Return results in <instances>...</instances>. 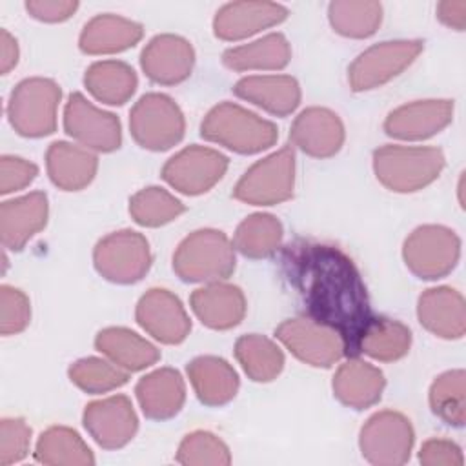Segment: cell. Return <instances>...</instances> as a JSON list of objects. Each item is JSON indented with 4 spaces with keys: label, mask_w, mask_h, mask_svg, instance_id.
<instances>
[{
    "label": "cell",
    "mask_w": 466,
    "mask_h": 466,
    "mask_svg": "<svg viewBox=\"0 0 466 466\" xmlns=\"http://www.w3.org/2000/svg\"><path fill=\"white\" fill-rule=\"evenodd\" d=\"M420 40H390L362 51L348 69L353 91H370L390 82L410 67L422 51Z\"/></svg>",
    "instance_id": "8fae6325"
},
{
    "label": "cell",
    "mask_w": 466,
    "mask_h": 466,
    "mask_svg": "<svg viewBox=\"0 0 466 466\" xmlns=\"http://www.w3.org/2000/svg\"><path fill=\"white\" fill-rule=\"evenodd\" d=\"M328 18L339 35L350 38H368L382 22V5L379 2L364 0L331 2L328 7Z\"/></svg>",
    "instance_id": "8d00e7d4"
},
{
    "label": "cell",
    "mask_w": 466,
    "mask_h": 466,
    "mask_svg": "<svg viewBox=\"0 0 466 466\" xmlns=\"http://www.w3.org/2000/svg\"><path fill=\"white\" fill-rule=\"evenodd\" d=\"M233 93L275 116H286L300 104L299 82L289 75H249L235 84Z\"/></svg>",
    "instance_id": "cb8c5ba5"
},
{
    "label": "cell",
    "mask_w": 466,
    "mask_h": 466,
    "mask_svg": "<svg viewBox=\"0 0 466 466\" xmlns=\"http://www.w3.org/2000/svg\"><path fill=\"white\" fill-rule=\"evenodd\" d=\"M200 135L209 142L242 155L260 153L271 147L279 138V131L273 122L233 102L215 106L204 116Z\"/></svg>",
    "instance_id": "7a4b0ae2"
},
{
    "label": "cell",
    "mask_w": 466,
    "mask_h": 466,
    "mask_svg": "<svg viewBox=\"0 0 466 466\" xmlns=\"http://www.w3.org/2000/svg\"><path fill=\"white\" fill-rule=\"evenodd\" d=\"M333 393L348 408L366 410L380 400L386 386L382 371L357 357L339 366L333 377Z\"/></svg>",
    "instance_id": "484cf974"
},
{
    "label": "cell",
    "mask_w": 466,
    "mask_h": 466,
    "mask_svg": "<svg viewBox=\"0 0 466 466\" xmlns=\"http://www.w3.org/2000/svg\"><path fill=\"white\" fill-rule=\"evenodd\" d=\"M31 319L29 299L13 286L0 288V331L2 335H16L24 331Z\"/></svg>",
    "instance_id": "b9f144b4"
},
{
    "label": "cell",
    "mask_w": 466,
    "mask_h": 466,
    "mask_svg": "<svg viewBox=\"0 0 466 466\" xmlns=\"http://www.w3.org/2000/svg\"><path fill=\"white\" fill-rule=\"evenodd\" d=\"M289 58V42L280 33H269L255 42L229 47L222 55L224 66L233 71H277L286 67Z\"/></svg>",
    "instance_id": "4dcf8cb0"
},
{
    "label": "cell",
    "mask_w": 466,
    "mask_h": 466,
    "mask_svg": "<svg viewBox=\"0 0 466 466\" xmlns=\"http://www.w3.org/2000/svg\"><path fill=\"white\" fill-rule=\"evenodd\" d=\"M419 322L441 339H461L466 331L462 295L448 286L426 289L417 302Z\"/></svg>",
    "instance_id": "603a6c76"
},
{
    "label": "cell",
    "mask_w": 466,
    "mask_h": 466,
    "mask_svg": "<svg viewBox=\"0 0 466 466\" xmlns=\"http://www.w3.org/2000/svg\"><path fill=\"white\" fill-rule=\"evenodd\" d=\"M129 129L140 147L166 151L182 140L186 122L180 107L171 96L147 93L133 106L129 113Z\"/></svg>",
    "instance_id": "8992f818"
},
{
    "label": "cell",
    "mask_w": 466,
    "mask_h": 466,
    "mask_svg": "<svg viewBox=\"0 0 466 466\" xmlns=\"http://www.w3.org/2000/svg\"><path fill=\"white\" fill-rule=\"evenodd\" d=\"M137 75L131 66L120 60H100L87 67L84 86L102 104L122 106L137 89Z\"/></svg>",
    "instance_id": "1f68e13d"
},
{
    "label": "cell",
    "mask_w": 466,
    "mask_h": 466,
    "mask_svg": "<svg viewBox=\"0 0 466 466\" xmlns=\"http://www.w3.org/2000/svg\"><path fill=\"white\" fill-rule=\"evenodd\" d=\"M96 271L111 282H138L151 268V251L144 235L133 229L115 231L98 240L93 251Z\"/></svg>",
    "instance_id": "30bf717a"
},
{
    "label": "cell",
    "mask_w": 466,
    "mask_h": 466,
    "mask_svg": "<svg viewBox=\"0 0 466 466\" xmlns=\"http://www.w3.org/2000/svg\"><path fill=\"white\" fill-rule=\"evenodd\" d=\"M235 357L255 382H269L284 368L282 350L264 335H244L235 342Z\"/></svg>",
    "instance_id": "e575fe53"
},
{
    "label": "cell",
    "mask_w": 466,
    "mask_h": 466,
    "mask_svg": "<svg viewBox=\"0 0 466 466\" xmlns=\"http://www.w3.org/2000/svg\"><path fill=\"white\" fill-rule=\"evenodd\" d=\"M64 129L80 146L109 153L120 147V120L96 106L82 93H73L64 107Z\"/></svg>",
    "instance_id": "5bb4252c"
},
{
    "label": "cell",
    "mask_w": 466,
    "mask_h": 466,
    "mask_svg": "<svg viewBox=\"0 0 466 466\" xmlns=\"http://www.w3.org/2000/svg\"><path fill=\"white\" fill-rule=\"evenodd\" d=\"M289 138L302 153L315 158H329L344 144V126L331 109L308 107L295 118Z\"/></svg>",
    "instance_id": "d6986e66"
},
{
    "label": "cell",
    "mask_w": 466,
    "mask_h": 466,
    "mask_svg": "<svg viewBox=\"0 0 466 466\" xmlns=\"http://www.w3.org/2000/svg\"><path fill=\"white\" fill-rule=\"evenodd\" d=\"M189 382L206 406L228 404L238 390V375L229 362L220 357L202 355L187 364Z\"/></svg>",
    "instance_id": "f1b7e54d"
},
{
    "label": "cell",
    "mask_w": 466,
    "mask_h": 466,
    "mask_svg": "<svg viewBox=\"0 0 466 466\" xmlns=\"http://www.w3.org/2000/svg\"><path fill=\"white\" fill-rule=\"evenodd\" d=\"M135 393L147 419L166 420L182 410L186 384L177 370L158 368L137 382Z\"/></svg>",
    "instance_id": "d4e9b609"
},
{
    "label": "cell",
    "mask_w": 466,
    "mask_h": 466,
    "mask_svg": "<svg viewBox=\"0 0 466 466\" xmlns=\"http://www.w3.org/2000/svg\"><path fill=\"white\" fill-rule=\"evenodd\" d=\"M95 348L126 371H140L160 359V351L138 333L127 328H106L98 331Z\"/></svg>",
    "instance_id": "f546056e"
},
{
    "label": "cell",
    "mask_w": 466,
    "mask_h": 466,
    "mask_svg": "<svg viewBox=\"0 0 466 466\" xmlns=\"http://www.w3.org/2000/svg\"><path fill=\"white\" fill-rule=\"evenodd\" d=\"M411 346V331L399 320L373 317L362 333L359 350L380 362L402 359Z\"/></svg>",
    "instance_id": "d6a6232c"
},
{
    "label": "cell",
    "mask_w": 466,
    "mask_h": 466,
    "mask_svg": "<svg viewBox=\"0 0 466 466\" xmlns=\"http://www.w3.org/2000/svg\"><path fill=\"white\" fill-rule=\"evenodd\" d=\"M35 457L44 464L89 466L95 457L82 437L67 426H51L36 441Z\"/></svg>",
    "instance_id": "836d02e7"
},
{
    "label": "cell",
    "mask_w": 466,
    "mask_h": 466,
    "mask_svg": "<svg viewBox=\"0 0 466 466\" xmlns=\"http://www.w3.org/2000/svg\"><path fill=\"white\" fill-rule=\"evenodd\" d=\"M31 428L20 417H5L0 424V464L9 466L22 461L29 451Z\"/></svg>",
    "instance_id": "7bdbcfd3"
},
{
    "label": "cell",
    "mask_w": 466,
    "mask_h": 466,
    "mask_svg": "<svg viewBox=\"0 0 466 466\" xmlns=\"http://www.w3.org/2000/svg\"><path fill=\"white\" fill-rule=\"evenodd\" d=\"M295 187V153L289 146L255 162L237 182L233 197L251 206L288 200Z\"/></svg>",
    "instance_id": "ba28073f"
},
{
    "label": "cell",
    "mask_w": 466,
    "mask_h": 466,
    "mask_svg": "<svg viewBox=\"0 0 466 466\" xmlns=\"http://www.w3.org/2000/svg\"><path fill=\"white\" fill-rule=\"evenodd\" d=\"M184 213V204L158 186H149L137 191L129 198L131 218L146 228L164 226Z\"/></svg>",
    "instance_id": "74e56055"
},
{
    "label": "cell",
    "mask_w": 466,
    "mask_h": 466,
    "mask_svg": "<svg viewBox=\"0 0 466 466\" xmlns=\"http://www.w3.org/2000/svg\"><path fill=\"white\" fill-rule=\"evenodd\" d=\"M18 62V44L7 33V29L0 31V71L7 75Z\"/></svg>",
    "instance_id": "c3c4849f"
},
{
    "label": "cell",
    "mask_w": 466,
    "mask_h": 466,
    "mask_svg": "<svg viewBox=\"0 0 466 466\" xmlns=\"http://www.w3.org/2000/svg\"><path fill=\"white\" fill-rule=\"evenodd\" d=\"M402 257L413 275L424 280H437L457 266L461 238L446 226H419L404 240Z\"/></svg>",
    "instance_id": "52a82bcc"
},
{
    "label": "cell",
    "mask_w": 466,
    "mask_h": 466,
    "mask_svg": "<svg viewBox=\"0 0 466 466\" xmlns=\"http://www.w3.org/2000/svg\"><path fill=\"white\" fill-rule=\"evenodd\" d=\"M195 317L211 329H231L246 315V299L240 288L226 282H209L191 293Z\"/></svg>",
    "instance_id": "7402d4cb"
},
{
    "label": "cell",
    "mask_w": 466,
    "mask_h": 466,
    "mask_svg": "<svg viewBox=\"0 0 466 466\" xmlns=\"http://www.w3.org/2000/svg\"><path fill=\"white\" fill-rule=\"evenodd\" d=\"M193 64L195 51L178 35H157L140 55V66L146 76L162 86L184 82L191 75Z\"/></svg>",
    "instance_id": "ac0fdd59"
},
{
    "label": "cell",
    "mask_w": 466,
    "mask_h": 466,
    "mask_svg": "<svg viewBox=\"0 0 466 466\" xmlns=\"http://www.w3.org/2000/svg\"><path fill=\"white\" fill-rule=\"evenodd\" d=\"M38 175V167L20 157L4 155L0 160V193L7 195L29 186Z\"/></svg>",
    "instance_id": "ee69618b"
},
{
    "label": "cell",
    "mask_w": 466,
    "mask_h": 466,
    "mask_svg": "<svg viewBox=\"0 0 466 466\" xmlns=\"http://www.w3.org/2000/svg\"><path fill=\"white\" fill-rule=\"evenodd\" d=\"M282 264L308 317L335 329L346 355L357 357L362 333L375 315L353 260L331 244L295 240L284 249Z\"/></svg>",
    "instance_id": "6da1fadb"
},
{
    "label": "cell",
    "mask_w": 466,
    "mask_h": 466,
    "mask_svg": "<svg viewBox=\"0 0 466 466\" xmlns=\"http://www.w3.org/2000/svg\"><path fill=\"white\" fill-rule=\"evenodd\" d=\"M419 461L424 466H462L464 457L461 448L448 439H430L419 451Z\"/></svg>",
    "instance_id": "f6af8a7d"
},
{
    "label": "cell",
    "mask_w": 466,
    "mask_h": 466,
    "mask_svg": "<svg viewBox=\"0 0 466 466\" xmlns=\"http://www.w3.org/2000/svg\"><path fill=\"white\" fill-rule=\"evenodd\" d=\"M46 167L51 182L64 191L84 189L96 175V155L69 142H53L46 153Z\"/></svg>",
    "instance_id": "4316f807"
},
{
    "label": "cell",
    "mask_w": 466,
    "mask_h": 466,
    "mask_svg": "<svg viewBox=\"0 0 466 466\" xmlns=\"http://www.w3.org/2000/svg\"><path fill=\"white\" fill-rule=\"evenodd\" d=\"M275 337L299 360L309 366L329 368L346 355L340 335L309 317L284 320L275 329Z\"/></svg>",
    "instance_id": "7c38bea8"
},
{
    "label": "cell",
    "mask_w": 466,
    "mask_h": 466,
    "mask_svg": "<svg viewBox=\"0 0 466 466\" xmlns=\"http://www.w3.org/2000/svg\"><path fill=\"white\" fill-rule=\"evenodd\" d=\"M226 169L228 158L220 151L193 144L164 164L162 178L184 195H202L224 177Z\"/></svg>",
    "instance_id": "4fadbf2b"
},
{
    "label": "cell",
    "mask_w": 466,
    "mask_h": 466,
    "mask_svg": "<svg viewBox=\"0 0 466 466\" xmlns=\"http://www.w3.org/2000/svg\"><path fill=\"white\" fill-rule=\"evenodd\" d=\"M137 322L164 344H180L191 329V320L177 295L164 288L146 291L137 302Z\"/></svg>",
    "instance_id": "2e32d148"
},
{
    "label": "cell",
    "mask_w": 466,
    "mask_h": 466,
    "mask_svg": "<svg viewBox=\"0 0 466 466\" xmlns=\"http://www.w3.org/2000/svg\"><path fill=\"white\" fill-rule=\"evenodd\" d=\"M82 422L93 441L106 450L126 446L138 430L137 413L126 395H111L89 402L84 410Z\"/></svg>",
    "instance_id": "9a60e30c"
},
{
    "label": "cell",
    "mask_w": 466,
    "mask_h": 466,
    "mask_svg": "<svg viewBox=\"0 0 466 466\" xmlns=\"http://www.w3.org/2000/svg\"><path fill=\"white\" fill-rule=\"evenodd\" d=\"M444 153L430 146H382L373 153L377 180L395 193H413L439 178Z\"/></svg>",
    "instance_id": "3957f363"
},
{
    "label": "cell",
    "mask_w": 466,
    "mask_h": 466,
    "mask_svg": "<svg viewBox=\"0 0 466 466\" xmlns=\"http://www.w3.org/2000/svg\"><path fill=\"white\" fill-rule=\"evenodd\" d=\"M62 91L51 78L33 76L22 80L7 102L13 129L29 138L51 135L56 129V109Z\"/></svg>",
    "instance_id": "5b68a950"
},
{
    "label": "cell",
    "mask_w": 466,
    "mask_h": 466,
    "mask_svg": "<svg viewBox=\"0 0 466 466\" xmlns=\"http://www.w3.org/2000/svg\"><path fill=\"white\" fill-rule=\"evenodd\" d=\"M413 442L415 433L411 422L393 410L371 415L359 435L362 457L377 466H399L408 462Z\"/></svg>",
    "instance_id": "9c48e42d"
},
{
    "label": "cell",
    "mask_w": 466,
    "mask_h": 466,
    "mask_svg": "<svg viewBox=\"0 0 466 466\" xmlns=\"http://www.w3.org/2000/svg\"><path fill=\"white\" fill-rule=\"evenodd\" d=\"M288 9L275 2H231L222 5L213 20L220 40H242L286 20Z\"/></svg>",
    "instance_id": "ffe728a7"
},
{
    "label": "cell",
    "mask_w": 466,
    "mask_h": 466,
    "mask_svg": "<svg viewBox=\"0 0 466 466\" xmlns=\"http://www.w3.org/2000/svg\"><path fill=\"white\" fill-rule=\"evenodd\" d=\"M177 461L186 466H226L231 462L228 446L209 431L187 433L177 451Z\"/></svg>",
    "instance_id": "60d3db41"
},
{
    "label": "cell",
    "mask_w": 466,
    "mask_h": 466,
    "mask_svg": "<svg viewBox=\"0 0 466 466\" xmlns=\"http://www.w3.org/2000/svg\"><path fill=\"white\" fill-rule=\"evenodd\" d=\"M27 13L40 22H64L76 9L78 2L71 0H29L25 2Z\"/></svg>",
    "instance_id": "bcb514c9"
},
{
    "label": "cell",
    "mask_w": 466,
    "mask_h": 466,
    "mask_svg": "<svg viewBox=\"0 0 466 466\" xmlns=\"http://www.w3.org/2000/svg\"><path fill=\"white\" fill-rule=\"evenodd\" d=\"M142 35L138 22L118 15H98L84 25L78 47L86 55H113L138 44Z\"/></svg>",
    "instance_id": "83f0119b"
},
{
    "label": "cell",
    "mask_w": 466,
    "mask_h": 466,
    "mask_svg": "<svg viewBox=\"0 0 466 466\" xmlns=\"http://www.w3.org/2000/svg\"><path fill=\"white\" fill-rule=\"evenodd\" d=\"M437 16L439 20L455 29L464 31L466 27V2L464 0H446L437 4Z\"/></svg>",
    "instance_id": "7dc6e473"
},
{
    "label": "cell",
    "mask_w": 466,
    "mask_h": 466,
    "mask_svg": "<svg viewBox=\"0 0 466 466\" xmlns=\"http://www.w3.org/2000/svg\"><path fill=\"white\" fill-rule=\"evenodd\" d=\"M69 379L86 393H107L124 386L129 371L116 366L113 360L100 357H86L69 368Z\"/></svg>",
    "instance_id": "ab89813d"
},
{
    "label": "cell",
    "mask_w": 466,
    "mask_h": 466,
    "mask_svg": "<svg viewBox=\"0 0 466 466\" xmlns=\"http://www.w3.org/2000/svg\"><path fill=\"white\" fill-rule=\"evenodd\" d=\"M173 269L184 282H220L235 269V248L218 229H197L173 255Z\"/></svg>",
    "instance_id": "277c9868"
},
{
    "label": "cell",
    "mask_w": 466,
    "mask_h": 466,
    "mask_svg": "<svg viewBox=\"0 0 466 466\" xmlns=\"http://www.w3.org/2000/svg\"><path fill=\"white\" fill-rule=\"evenodd\" d=\"M282 235V224L277 217L253 213L238 224L231 242L233 248L248 258H266L279 249Z\"/></svg>",
    "instance_id": "d590c367"
},
{
    "label": "cell",
    "mask_w": 466,
    "mask_h": 466,
    "mask_svg": "<svg viewBox=\"0 0 466 466\" xmlns=\"http://www.w3.org/2000/svg\"><path fill=\"white\" fill-rule=\"evenodd\" d=\"M453 118V100H415L393 109L384 120V131L399 140H424L441 133Z\"/></svg>",
    "instance_id": "e0dca14e"
},
{
    "label": "cell",
    "mask_w": 466,
    "mask_h": 466,
    "mask_svg": "<svg viewBox=\"0 0 466 466\" xmlns=\"http://www.w3.org/2000/svg\"><path fill=\"white\" fill-rule=\"evenodd\" d=\"M464 371L450 370L439 375L430 388L431 411L450 426L461 428L466 420V395Z\"/></svg>",
    "instance_id": "f35d334b"
},
{
    "label": "cell",
    "mask_w": 466,
    "mask_h": 466,
    "mask_svg": "<svg viewBox=\"0 0 466 466\" xmlns=\"http://www.w3.org/2000/svg\"><path fill=\"white\" fill-rule=\"evenodd\" d=\"M47 197L33 191L24 197L5 200L0 206V237L9 249H22L47 222Z\"/></svg>",
    "instance_id": "44dd1931"
}]
</instances>
